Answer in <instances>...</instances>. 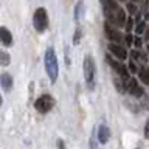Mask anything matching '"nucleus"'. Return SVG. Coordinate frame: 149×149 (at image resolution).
Here are the masks:
<instances>
[{
  "instance_id": "1a4fd4ad",
  "label": "nucleus",
  "mask_w": 149,
  "mask_h": 149,
  "mask_svg": "<svg viewBox=\"0 0 149 149\" xmlns=\"http://www.w3.org/2000/svg\"><path fill=\"white\" fill-rule=\"evenodd\" d=\"M107 48H109L110 53H112V54H115V56H116V58H118L120 61H124L126 58H127V51H126V50H124V47H121L120 44L110 42Z\"/></svg>"
},
{
  "instance_id": "dca6fc26",
  "label": "nucleus",
  "mask_w": 149,
  "mask_h": 149,
  "mask_svg": "<svg viewBox=\"0 0 149 149\" xmlns=\"http://www.w3.org/2000/svg\"><path fill=\"white\" fill-rule=\"evenodd\" d=\"M79 40H81V28H78L76 33H74V36H73V44H74V45L79 44Z\"/></svg>"
},
{
  "instance_id": "b1692460",
  "label": "nucleus",
  "mask_w": 149,
  "mask_h": 149,
  "mask_svg": "<svg viewBox=\"0 0 149 149\" xmlns=\"http://www.w3.org/2000/svg\"><path fill=\"white\" fill-rule=\"evenodd\" d=\"M58 148L59 149H65V144H64L62 140H58Z\"/></svg>"
},
{
  "instance_id": "9b49d317",
  "label": "nucleus",
  "mask_w": 149,
  "mask_h": 149,
  "mask_svg": "<svg viewBox=\"0 0 149 149\" xmlns=\"http://www.w3.org/2000/svg\"><path fill=\"white\" fill-rule=\"evenodd\" d=\"M0 84H2V87L5 88V92H9L13 88V76L9 73H2V76H0Z\"/></svg>"
},
{
  "instance_id": "2eb2a0df",
  "label": "nucleus",
  "mask_w": 149,
  "mask_h": 149,
  "mask_svg": "<svg viewBox=\"0 0 149 149\" xmlns=\"http://www.w3.org/2000/svg\"><path fill=\"white\" fill-rule=\"evenodd\" d=\"M81 11H82V2H78V5L74 6V19H78L81 17Z\"/></svg>"
},
{
  "instance_id": "39448f33",
  "label": "nucleus",
  "mask_w": 149,
  "mask_h": 149,
  "mask_svg": "<svg viewBox=\"0 0 149 149\" xmlns=\"http://www.w3.org/2000/svg\"><path fill=\"white\" fill-rule=\"evenodd\" d=\"M54 106V100L51 95H42L36 100L34 102V107L37 112H40V113H47V112H50L51 109H53Z\"/></svg>"
},
{
  "instance_id": "6ab92c4d",
  "label": "nucleus",
  "mask_w": 149,
  "mask_h": 149,
  "mask_svg": "<svg viewBox=\"0 0 149 149\" xmlns=\"http://www.w3.org/2000/svg\"><path fill=\"white\" fill-rule=\"evenodd\" d=\"M144 137L149 140V118H148V121H146V126H144Z\"/></svg>"
},
{
  "instance_id": "9d476101",
  "label": "nucleus",
  "mask_w": 149,
  "mask_h": 149,
  "mask_svg": "<svg viewBox=\"0 0 149 149\" xmlns=\"http://www.w3.org/2000/svg\"><path fill=\"white\" fill-rule=\"evenodd\" d=\"M109 138H110L109 127H107L106 124H100V127H98V141H100L101 144H106L107 141H109Z\"/></svg>"
},
{
  "instance_id": "f03ea898",
  "label": "nucleus",
  "mask_w": 149,
  "mask_h": 149,
  "mask_svg": "<svg viewBox=\"0 0 149 149\" xmlns=\"http://www.w3.org/2000/svg\"><path fill=\"white\" fill-rule=\"evenodd\" d=\"M45 72L48 74L50 81L56 82L58 74H59V65H58V58H56L53 47H48L45 51Z\"/></svg>"
},
{
  "instance_id": "4be33fe9",
  "label": "nucleus",
  "mask_w": 149,
  "mask_h": 149,
  "mask_svg": "<svg viewBox=\"0 0 149 149\" xmlns=\"http://www.w3.org/2000/svg\"><path fill=\"white\" fill-rule=\"evenodd\" d=\"M129 68H130V72H132V73H137V67H135L134 61H132V62H130V65H129Z\"/></svg>"
},
{
  "instance_id": "0eeeda50",
  "label": "nucleus",
  "mask_w": 149,
  "mask_h": 149,
  "mask_svg": "<svg viewBox=\"0 0 149 149\" xmlns=\"http://www.w3.org/2000/svg\"><path fill=\"white\" fill-rule=\"evenodd\" d=\"M104 33H106V36L109 37L112 42H115V44H121V42L124 40V36L116 30V26L110 25L109 22H106V25H104Z\"/></svg>"
},
{
  "instance_id": "4468645a",
  "label": "nucleus",
  "mask_w": 149,
  "mask_h": 149,
  "mask_svg": "<svg viewBox=\"0 0 149 149\" xmlns=\"http://www.w3.org/2000/svg\"><path fill=\"white\" fill-rule=\"evenodd\" d=\"M138 74H140V79H141L144 84H149V68H140Z\"/></svg>"
},
{
  "instance_id": "7ed1b4c3",
  "label": "nucleus",
  "mask_w": 149,
  "mask_h": 149,
  "mask_svg": "<svg viewBox=\"0 0 149 149\" xmlns=\"http://www.w3.org/2000/svg\"><path fill=\"white\" fill-rule=\"evenodd\" d=\"M33 25L37 33H44L48 28V14L45 8H37L33 16Z\"/></svg>"
},
{
  "instance_id": "a211bd4d",
  "label": "nucleus",
  "mask_w": 149,
  "mask_h": 149,
  "mask_svg": "<svg viewBox=\"0 0 149 149\" xmlns=\"http://www.w3.org/2000/svg\"><path fill=\"white\" fill-rule=\"evenodd\" d=\"M132 25H134L132 19H127V20H126V30L130 31V30H132Z\"/></svg>"
},
{
  "instance_id": "ddd939ff",
  "label": "nucleus",
  "mask_w": 149,
  "mask_h": 149,
  "mask_svg": "<svg viewBox=\"0 0 149 149\" xmlns=\"http://www.w3.org/2000/svg\"><path fill=\"white\" fill-rule=\"evenodd\" d=\"M9 62H11V58H9V54L6 53V51H2V50H0V65L6 67V65H9Z\"/></svg>"
},
{
  "instance_id": "5701e85b",
  "label": "nucleus",
  "mask_w": 149,
  "mask_h": 149,
  "mask_svg": "<svg viewBox=\"0 0 149 149\" xmlns=\"http://www.w3.org/2000/svg\"><path fill=\"white\" fill-rule=\"evenodd\" d=\"M127 9H129V11H130V13H132V14L135 13V6H134V5H132V3H127Z\"/></svg>"
},
{
  "instance_id": "a878e982",
  "label": "nucleus",
  "mask_w": 149,
  "mask_h": 149,
  "mask_svg": "<svg viewBox=\"0 0 149 149\" xmlns=\"http://www.w3.org/2000/svg\"><path fill=\"white\" fill-rule=\"evenodd\" d=\"M137 149H141V148H137Z\"/></svg>"
},
{
  "instance_id": "412c9836",
  "label": "nucleus",
  "mask_w": 149,
  "mask_h": 149,
  "mask_svg": "<svg viewBox=\"0 0 149 149\" xmlns=\"http://www.w3.org/2000/svg\"><path fill=\"white\" fill-rule=\"evenodd\" d=\"M124 40H126V44H127V45H130V44H132V36L127 34V36L124 37Z\"/></svg>"
},
{
  "instance_id": "f8f14e48",
  "label": "nucleus",
  "mask_w": 149,
  "mask_h": 149,
  "mask_svg": "<svg viewBox=\"0 0 149 149\" xmlns=\"http://www.w3.org/2000/svg\"><path fill=\"white\" fill-rule=\"evenodd\" d=\"M0 42H2L3 45H6L9 47L13 44V36H11V33H9V30H6V28H0Z\"/></svg>"
},
{
  "instance_id": "393cba45",
  "label": "nucleus",
  "mask_w": 149,
  "mask_h": 149,
  "mask_svg": "<svg viewBox=\"0 0 149 149\" xmlns=\"http://www.w3.org/2000/svg\"><path fill=\"white\" fill-rule=\"evenodd\" d=\"M0 104H2V96H0Z\"/></svg>"
},
{
  "instance_id": "f257e3e1",
  "label": "nucleus",
  "mask_w": 149,
  "mask_h": 149,
  "mask_svg": "<svg viewBox=\"0 0 149 149\" xmlns=\"http://www.w3.org/2000/svg\"><path fill=\"white\" fill-rule=\"evenodd\" d=\"M101 5H102L104 16L110 25H113L116 28L124 26L126 14H124V9L116 3V0H101Z\"/></svg>"
},
{
  "instance_id": "20e7f679",
  "label": "nucleus",
  "mask_w": 149,
  "mask_h": 149,
  "mask_svg": "<svg viewBox=\"0 0 149 149\" xmlns=\"http://www.w3.org/2000/svg\"><path fill=\"white\" fill-rule=\"evenodd\" d=\"M84 78L88 88L95 87V61L90 54L84 58Z\"/></svg>"
},
{
  "instance_id": "6e6552de",
  "label": "nucleus",
  "mask_w": 149,
  "mask_h": 149,
  "mask_svg": "<svg viewBox=\"0 0 149 149\" xmlns=\"http://www.w3.org/2000/svg\"><path fill=\"white\" fill-rule=\"evenodd\" d=\"M127 92H129L132 96H135V98H141V96L144 95L143 87L140 86V82L137 81V79H129V84H127Z\"/></svg>"
},
{
  "instance_id": "423d86ee",
  "label": "nucleus",
  "mask_w": 149,
  "mask_h": 149,
  "mask_svg": "<svg viewBox=\"0 0 149 149\" xmlns=\"http://www.w3.org/2000/svg\"><path fill=\"white\" fill-rule=\"evenodd\" d=\"M106 61L109 62V65H110V67L115 70V73L118 74V76L124 78V79H129V70H127V67H126L124 64L118 62L116 59H112L110 56H107V58H106Z\"/></svg>"
},
{
  "instance_id": "aec40b11",
  "label": "nucleus",
  "mask_w": 149,
  "mask_h": 149,
  "mask_svg": "<svg viewBox=\"0 0 149 149\" xmlns=\"http://www.w3.org/2000/svg\"><path fill=\"white\" fill-rule=\"evenodd\" d=\"M134 45L137 47V48H140V47H141V39H140V37H135V40H134Z\"/></svg>"
},
{
  "instance_id": "f3484780",
  "label": "nucleus",
  "mask_w": 149,
  "mask_h": 149,
  "mask_svg": "<svg viewBox=\"0 0 149 149\" xmlns=\"http://www.w3.org/2000/svg\"><path fill=\"white\" fill-rule=\"evenodd\" d=\"M135 31H137V34H140V33H143L144 31V22H140L137 28H135Z\"/></svg>"
}]
</instances>
